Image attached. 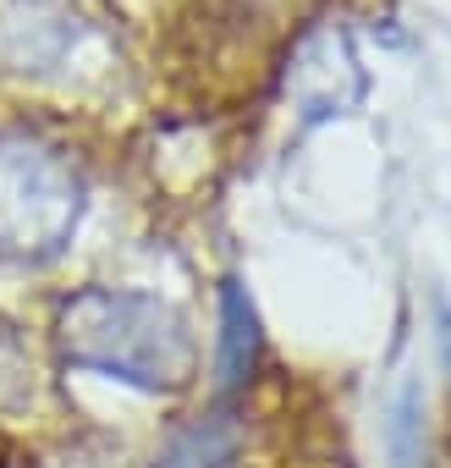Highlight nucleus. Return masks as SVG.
Here are the masks:
<instances>
[{"instance_id": "nucleus-3", "label": "nucleus", "mask_w": 451, "mask_h": 468, "mask_svg": "<svg viewBox=\"0 0 451 468\" xmlns=\"http://www.w3.org/2000/svg\"><path fill=\"white\" fill-rule=\"evenodd\" d=\"M259 309L243 282H220V347H215V386L232 391L259 364Z\"/></svg>"}, {"instance_id": "nucleus-1", "label": "nucleus", "mask_w": 451, "mask_h": 468, "mask_svg": "<svg viewBox=\"0 0 451 468\" xmlns=\"http://www.w3.org/2000/svg\"><path fill=\"white\" fill-rule=\"evenodd\" d=\"M56 342L72 369L121 380L132 391H182L198 369L193 320L132 287H83L56 309Z\"/></svg>"}, {"instance_id": "nucleus-2", "label": "nucleus", "mask_w": 451, "mask_h": 468, "mask_svg": "<svg viewBox=\"0 0 451 468\" xmlns=\"http://www.w3.org/2000/svg\"><path fill=\"white\" fill-rule=\"evenodd\" d=\"M89 209V176L78 154L34 127L0 133V254L56 260Z\"/></svg>"}, {"instance_id": "nucleus-4", "label": "nucleus", "mask_w": 451, "mask_h": 468, "mask_svg": "<svg viewBox=\"0 0 451 468\" xmlns=\"http://www.w3.org/2000/svg\"><path fill=\"white\" fill-rule=\"evenodd\" d=\"M237 419L232 413H204V419H193L187 430H176L165 446H160V457H154V468H220V463H232V452H237Z\"/></svg>"}]
</instances>
